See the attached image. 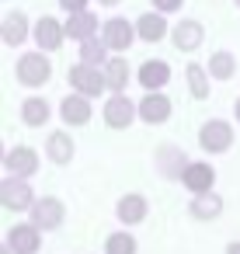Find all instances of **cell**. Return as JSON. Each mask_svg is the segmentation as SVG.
<instances>
[{
    "mask_svg": "<svg viewBox=\"0 0 240 254\" xmlns=\"http://www.w3.org/2000/svg\"><path fill=\"white\" fill-rule=\"evenodd\" d=\"M49 157H53L56 164H66V160L73 157V143H70L66 132H53V136H49Z\"/></svg>",
    "mask_w": 240,
    "mask_h": 254,
    "instance_id": "obj_23",
    "label": "cell"
},
{
    "mask_svg": "<svg viewBox=\"0 0 240 254\" xmlns=\"http://www.w3.org/2000/svg\"><path fill=\"white\" fill-rule=\"evenodd\" d=\"M139 35H143L146 42H160V39L167 35L164 18H160V14H143V18H139Z\"/></svg>",
    "mask_w": 240,
    "mask_h": 254,
    "instance_id": "obj_20",
    "label": "cell"
},
{
    "mask_svg": "<svg viewBox=\"0 0 240 254\" xmlns=\"http://www.w3.org/2000/svg\"><path fill=\"white\" fill-rule=\"evenodd\" d=\"M105 80H108L112 91H122V87L129 84V66H125V60H112V63L105 66Z\"/></svg>",
    "mask_w": 240,
    "mask_h": 254,
    "instance_id": "obj_25",
    "label": "cell"
},
{
    "mask_svg": "<svg viewBox=\"0 0 240 254\" xmlns=\"http://www.w3.org/2000/svg\"><path fill=\"white\" fill-rule=\"evenodd\" d=\"M139 115H143L146 122H164V119L171 115V101H167L164 94H146V98L139 101Z\"/></svg>",
    "mask_w": 240,
    "mask_h": 254,
    "instance_id": "obj_14",
    "label": "cell"
},
{
    "mask_svg": "<svg viewBox=\"0 0 240 254\" xmlns=\"http://www.w3.org/2000/svg\"><path fill=\"white\" fill-rule=\"evenodd\" d=\"M198 42H202V25H198V21H181V25L174 28V46H178V49L191 53V49H198Z\"/></svg>",
    "mask_w": 240,
    "mask_h": 254,
    "instance_id": "obj_16",
    "label": "cell"
},
{
    "mask_svg": "<svg viewBox=\"0 0 240 254\" xmlns=\"http://www.w3.org/2000/svg\"><path fill=\"white\" fill-rule=\"evenodd\" d=\"M233 70H237V60H233L230 53H216V56L209 60V73H212V77H219V80L233 77Z\"/></svg>",
    "mask_w": 240,
    "mask_h": 254,
    "instance_id": "obj_27",
    "label": "cell"
},
{
    "mask_svg": "<svg viewBox=\"0 0 240 254\" xmlns=\"http://www.w3.org/2000/svg\"><path fill=\"white\" fill-rule=\"evenodd\" d=\"M14 254H39V247H42V237H39V226H32V223H18V226H11L7 230V240H4Z\"/></svg>",
    "mask_w": 240,
    "mask_h": 254,
    "instance_id": "obj_3",
    "label": "cell"
},
{
    "mask_svg": "<svg viewBox=\"0 0 240 254\" xmlns=\"http://www.w3.org/2000/svg\"><path fill=\"white\" fill-rule=\"evenodd\" d=\"M25 35H28L25 18H21V14H7V18H4V42H7V46H21Z\"/></svg>",
    "mask_w": 240,
    "mask_h": 254,
    "instance_id": "obj_21",
    "label": "cell"
},
{
    "mask_svg": "<svg viewBox=\"0 0 240 254\" xmlns=\"http://www.w3.org/2000/svg\"><path fill=\"white\" fill-rule=\"evenodd\" d=\"M49 73H53V66H49V60H46L42 53H28V56H21V60H18V80H21V84H28V87L46 84V80H49Z\"/></svg>",
    "mask_w": 240,
    "mask_h": 254,
    "instance_id": "obj_2",
    "label": "cell"
},
{
    "mask_svg": "<svg viewBox=\"0 0 240 254\" xmlns=\"http://www.w3.org/2000/svg\"><path fill=\"white\" fill-rule=\"evenodd\" d=\"M70 84H73V87H77L84 98H94V94H101V91L108 87V80H105V77H101L94 66H84V63L70 70Z\"/></svg>",
    "mask_w": 240,
    "mask_h": 254,
    "instance_id": "obj_5",
    "label": "cell"
},
{
    "mask_svg": "<svg viewBox=\"0 0 240 254\" xmlns=\"http://www.w3.org/2000/svg\"><path fill=\"white\" fill-rule=\"evenodd\" d=\"M105 49H108L105 39H87V42L80 46V60H84V66H94V70H98V63H105Z\"/></svg>",
    "mask_w": 240,
    "mask_h": 254,
    "instance_id": "obj_22",
    "label": "cell"
},
{
    "mask_svg": "<svg viewBox=\"0 0 240 254\" xmlns=\"http://www.w3.org/2000/svg\"><path fill=\"white\" fill-rule=\"evenodd\" d=\"M21 115H25L28 126H42V122L49 119V105H46L42 98H28V101L21 105Z\"/></svg>",
    "mask_w": 240,
    "mask_h": 254,
    "instance_id": "obj_26",
    "label": "cell"
},
{
    "mask_svg": "<svg viewBox=\"0 0 240 254\" xmlns=\"http://www.w3.org/2000/svg\"><path fill=\"white\" fill-rule=\"evenodd\" d=\"M188 209H191L195 219H216V216L223 212V198H219L216 191H205V195H195Z\"/></svg>",
    "mask_w": 240,
    "mask_h": 254,
    "instance_id": "obj_12",
    "label": "cell"
},
{
    "mask_svg": "<svg viewBox=\"0 0 240 254\" xmlns=\"http://www.w3.org/2000/svg\"><path fill=\"white\" fill-rule=\"evenodd\" d=\"M101 4H119V0H101Z\"/></svg>",
    "mask_w": 240,
    "mask_h": 254,
    "instance_id": "obj_33",
    "label": "cell"
},
{
    "mask_svg": "<svg viewBox=\"0 0 240 254\" xmlns=\"http://www.w3.org/2000/svg\"><path fill=\"white\" fill-rule=\"evenodd\" d=\"M119 219L125 226H136L146 219V198L143 195H122L119 198Z\"/></svg>",
    "mask_w": 240,
    "mask_h": 254,
    "instance_id": "obj_10",
    "label": "cell"
},
{
    "mask_svg": "<svg viewBox=\"0 0 240 254\" xmlns=\"http://www.w3.org/2000/svg\"><path fill=\"white\" fill-rule=\"evenodd\" d=\"M160 171H164L167 178H184V171H188L184 153H181V150H174V146L160 150Z\"/></svg>",
    "mask_w": 240,
    "mask_h": 254,
    "instance_id": "obj_19",
    "label": "cell"
},
{
    "mask_svg": "<svg viewBox=\"0 0 240 254\" xmlns=\"http://www.w3.org/2000/svg\"><path fill=\"white\" fill-rule=\"evenodd\" d=\"M198 143H202V150H209V153H223V150L233 143V132H230V126H226V122L212 119V122H205V126H202Z\"/></svg>",
    "mask_w": 240,
    "mask_h": 254,
    "instance_id": "obj_6",
    "label": "cell"
},
{
    "mask_svg": "<svg viewBox=\"0 0 240 254\" xmlns=\"http://www.w3.org/2000/svg\"><path fill=\"white\" fill-rule=\"evenodd\" d=\"M60 39H63V32H60V25H56L53 18H42V21L35 25V42H39V49H60Z\"/></svg>",
    "mask_w": 240,
    "mask_h": 254,
    "instance_id": "obj_18",
    "label": "cell"
},
{
    "mask_svg": "<svg viewBox=\"0 0 240 254\" xmlns=\"http://www.w3.org/2000/svg\"><path fill=\"white\" fill-rule=\"evenodd\" d=\"M0 202H4V209H11V212H21V209L32 212V205L39 198L32 195V188H28L25 178H7L4 185H0Z\"/></svg>",
    "mask_w": 240,
    "mask_h": 254,
    "instance_id": "obj_1",
    "label": "cell"
},
{
    "mask_svg": "<svg viewBox=\"0 0 240 254\" xmlns=\"http://www.w3.org/2000/svg\"><path fill=\"white\" fill-rule=\"evenodd\" d=\"M153 4H157L160 11H174V7H181V0H153Z\"/></svg>",
    "mask_w": 240,
    "mask_h": 254,
    "instance_id": "obj_30",
    "label": "cell"
},
{
    "mask_svg": "<svg viewBox=\"0 0 240 254\" xmlns=\"http://www.w3.org/2000/svg\"><path fill=\"white\" fill-rule=\"evenodd\" d=\"M184 188L188 191H195V195H205V191H212V181H216V171L209 167V164H188V171H184Z\"/></svg>",
    "mask_w": 240,
    "mask_h": 254,
    "instance_id": "obj_9",
    "label": "cell"
},
{
    "mask_svg": "<svg viewBox=\"0 0 240 254\" xmlns=\"http://www.w3.org/2000/svg\"><path fill=\"white\" fill-rule=\"evenodd\" d=\"M105 254H136V237L125 233V230L112 233V237L105 240Z\"/></svg>",
    "mask_w": 240,
    "mask_h": 254,
    "instance_id": "obj_24",
    "label": "cell"
},
{
    "mask_svg": "<svg viewBox=\"0 0 240 254\" xmlns=\"http://www.w3.org/2000/svg\"><path fill=\"white\" fill-rule=\"evenodd\" d=\"M60 115H63L70 126H84V122L91 119V105H87V98H84V94H73V98H66V101H63Z\"/></svg>",
    "mask_w": 240,
    "mask_h": 254,
    "instance_id": "obj_15",
    "label": "cell"
},
{
    "mask_svg": "<svg viewBox=\"0 0 240 254\" xmlns=\"http://www.w3.org/2000/svg\"><path fill=\"white\" fill-rule=\"evenodd\" d=\"M132 115H136V108H132V101H129L125 94H115V98L105 105V122H108L112 129H125V126L132 122Z\"/></svg>",
    "mask_w": 240,
    "mask_h": 254,
    "instance_id": "obj_8",
    "label": "cell"
},
{
    "mask_svg": "<svg viewBox=\"0 0 240 254\" xmlns=\"http://www.w3.org/2000/svg\"><path fill=\"white\" fill-rule=\"evenodd\" d=\"M237 4H240V0H237Z\"/></svg>",
    "mask_w": 240,
    "mask_h": 254,
    "instance_id": "obj_34",
    "label": "cell"
},
{
    "mask_svg": "<svg viewBox=\"0 0 240 254\" xmlns=\"http://www.w3.org/2000/svg\"><path fill=\"white\" fill-rule=\"evenodd\" d=\"M4 164H7V171H11L14 178H28V174L39 171V157H35V150H28V146H14V150H7Z\"/></svg>",
    "mask_w": 240,
    "mask_h": 254,
    "instance_id": "obj_7",
    "label": "cell"
},
{
    "mask_svg": "<svg viewBox=\"0 0 240 254\" xmlns=\"http://www.w3.org/2000/svg\"><path fill=\"white\" fill-rule=\"evenodd\" d=\"M94 28H98V21H94V14H87V11H80V14H70V21H66V35L70 39H94Z\"/></svg>",
    "mask_w": 240,
    "mask_h": 254,
    "instance_id": "obj_17",
    "label": "cell"
},
{
    "mask_svg": "<svg viewBox=\"0 0 240 254\" xmlns=\"http://www.w3.org/2000/svg\"><path fill=\"white\" fill-rule=\"evenodd\" d=\"M139 80H143V87L153 94L157 87H164V84L171 80V70H167V63L153 60V63H143V70H139Z\"/></svg>",
    "mask_w": 240,
    "mask_h": 254,
    "instance_id": "obj_13",
    "label": "cell"
},
{
    "mask_svg": "<svg viewBox=\"0 0 240 254\" xmlns=\"http://www.w3.org/2000/svg\"><path fill=\"white\" fill-rule=\"evenodd\" d=\"M188 84H191V94L195 98H209V80H205V70L202 66H188Z\"/></svg>",
    "mask_w": 240,
    "mask_h": 254,
    "instance_id": "obj_28",
    "label": "cell"
},
{
    "mask_svg": "<svg viewBox=\"0 0 240 254\" xmlns=\"http://www.w3.org/2000/svg\"><path fill=\"white\" fill-rule=\"evenodd\" d=\"M105 42H108V49H129V42H132L129 21H125V18H112V21L105 25Z\"/></svg>",
    "mask_w": 240,
    "mask_h": 254,
    "instance_id": "obj_11",
    "label": "cell"
},
{
    "mask_svg": "<svg viewBox=\"0 0 240 254\" xmlns=\"http://www.w3.org/2000/svg\"><path fill=\"white\" fill-rule=\"evenodd\" d=\"M233 108H237V119H240V101H237V105H233Z\"/></svg>",
    "mask_w": 240,
    "mask_h": 254,
    "instance_id": "obj_32",
    "label": "cell"
},
{
    "mask_svg": "<svg viewBox=\"0 0 240 254\" xmlns=\"http://www.w3.org/2000/svg\"><path fill=\"white\" fill-rule=\"evenodd\" d=\"M63 216H66V209L60 198H39L32 205V226H39V230H56L63 223Z\"/></svg>",
    "mask_w": 240,
    "mask_h": 254,
    "instance_id": "obj_4",
    "label": "cell"
},
{
    "mask_svg": "<svg viewBox=\"0 0 240 254\" xmlns=\"http://www.w3.org/2000/svg\"><path fill=\"white\" fill-rule=\"evenodd\" d=\"M60 4H63V7H66L70 14H80V11L87 7V0H60Z\"/></svg>",
    "mask_w": 240,
    "mask_h": 254,
    "instance_id": "obj_29",
    "label": "cell"
},
{
    "mask_svg": "<svg viewBox=\"0 0 240 254\" xmlns=\"http://www.w3.org/2000/svg\"><path fill=\"white\" fill-rule=\"evenodd\" d=\"M226 254H240V240H233V244H226Z\"/></svg>",
    "mask_w": 240,
    "mask_h": 254,
    "instance_id": "obj_31",
    "label": "cell"
}]
</instances>
